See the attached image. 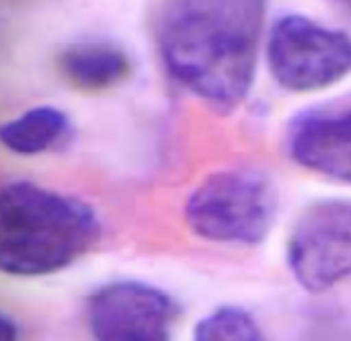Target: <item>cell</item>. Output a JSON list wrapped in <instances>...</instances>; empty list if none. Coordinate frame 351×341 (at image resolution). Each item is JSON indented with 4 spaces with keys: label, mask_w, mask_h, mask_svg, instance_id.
I'll use <instances>...</instances> for the list:
<instances>
[{
    "label": "cell",
    "mask_w": 351,
    "mask_h": 341,
    "mask_svg": "<svg viewBox=\"0 0 351 341\" xmlns=\"http://www.w3.org/2000/svg\"><path fill=\"white\" fill-rule=\"evenodd\" d=\"M267 0H165L156 45L169 74L208 105L230 111L251 91Z\"/></svg>",
    "instance_id": "cell-1"
},
{
    "label": "cell",
    "mask_w": 351,
    "mask_h": 341,
    "mask_svg": "<svg viewBox=\"0 0 351 341\" xmlns=\"http://www.w3.org/2000/svg\"><path fill=\"white\" fill-rule=\"evenodd\" d=\"M101 224L84 202L31 181H8L0 191V270L35 278L56 274L99 239Z\"/></svg>",
    "instance_id": "cell-2"
},
{
    "label": "cell",
    "mask_w": 351,
    "mask_h": 341,
    "mask_svg": "<svg viewBox=\"0 0 351 341\" xmlns=\"http://www.w3.org/2000/svg\"><path fill=\"white\" fill-rule=\"evenodd\" d=\"M276 189L267 175L251 167L212 173L197 185L187 204L185 220L193 235L222 245H259L276 218Z\"/></svg>",
    "instance_id": "cell-3"
},
{
    "label": "cell",
    "mask_w": 351,
    "mask_h": 341,
    "mask_svg": "<svg viewBox=\"0 0 351 341\" xmlns=\"http://www.w3.org/2000/svg\"><path fill=\"white\" fill-rule=\"evenodd\" d=\"M267 66L288 91L327 89L351 72V37L302 14H286L269 31Z\"/></svg>",
    "instance_id": "cell-4"
},
{
    "label": "cell",
    "mask_w": 351,
    "mask_h": 341,
    "mask_svg": "<svg viewBox=\"0 0 351 341\" xmlns=\"http://www.w3.org/2000/svg\"><path fill=\"white\" fill-rule=\"evenodd\" d=\"M288 268L315 294L351 278V200H319L300 214L288 239Z\"/></svg>",
    "instance_id": "cell-5"
},
{
    "label": "cell",
    "mask_w": 351,
    "mask_h": 341,
    "mask_svg": "<svg viewBox=\"0 0 351 341\" xmlns=\"http://www.w3.org/2000/svg\"><path fill=\"white\" fill-rule=\"evenodd\" d=\"M177 303L144 282H111L86 303V321L95 341H171Z\"/></svg>",
    "instance_id": "cell-6"
},
{
    "label": "cell",
    "mask_w": 351,
    "mask_h": 341,
    "mask_svg": "<svg viewBox=\"0 0 351 341\" xmlns=\"http://www.w3.org/2000/svg\"><path fill=\"white\" fill-rule=\"evenodd\" d=\"M288 150L304 169L351 185V97L300 111L288 126Z\"/></svg>",
    "instance_id": "cell-7"
},
{
    "label": "cell",
    "mask_w": 351,
    "mask_h": 341,
    "mask_svg": "<svg viewBox=\"0 0 351 341\" xmlns=\"http://www.w3.org/2000/svg\"><path fill=\"white\" fill-rule=\"evenodd\" d=\"M58 68L72 86L103 91L121 82L130 74L132 62L115 43L88 39L64 47L58 56Z\"/></svg>",
    "instance_id": "cell-8"
},
{
    "label": "cell",
    "mask_w": 351,
    "mask_h": 341,
    "mask_svg": "<svg viewBox=\"0 0 351 341\" xmlns=\"http://www.w3.org/2000/svg\"><path fill=\"white\" fill-rule=\"evenodd\" d=\"M70 134L68 115L51 105H39L27 109L19 117L2 124L0 142L6 150L33 156L60 146Z\"/></svg>",
    "instance_id": "cell-9"
},
{
    "label": "cell",
    "mask_w": 351,
    "mask_h": 341,
    "mask_svg": "<svg viewBox=\"0 0 351 341\" xmlns=\"http://www.w3.org/2000/svg\"><path fill=\"white\" fill-rule=\"evenodd\" d=\"M193 341H265L249 313L239 307H220L202 319Z\"/></svg>",
    "instance_id": "cell-10"
},
{
    "label": "cell",
    "mask_w": 351,
    "mask_h": 341,
    "mask_svg": "<svg viewBox=\"0 0 351 341\" xmlns=\"http://www.w3.org/2000/svg\"><path fill=\"white\" fill-rule=\"evenodd\" d=\"M0 329H2V341H16V338H19V327L8 315H2Z\"/></svg>",
    "instance_id": "cell-11"
},
{
    "label": "cell",
    "mask_w": 351,
    "mask_h": 341,
    "mask_svg": "<svg viewBox=\"0 0 351 341\" xmlns=\"http://www.w3.org/2000/svg\"><path fill=\"white\" fill-rule=\"evenodd\" d=\"M335 4H339L346 12H350L351 14V0H333Z\"/></svg>",
    "instance_id": "cell-12"
}]
</instances>
